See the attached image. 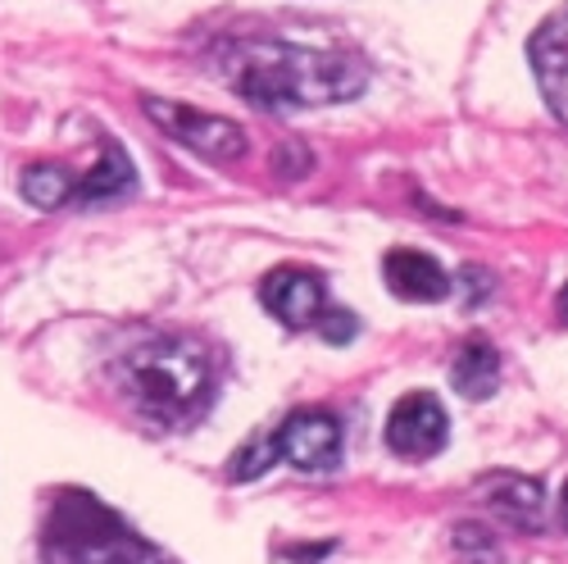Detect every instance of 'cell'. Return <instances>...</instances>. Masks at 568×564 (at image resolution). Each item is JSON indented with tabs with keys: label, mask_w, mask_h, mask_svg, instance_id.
I'll return each instance as SVG.
<instances>
[{
	"label": "cell",
	"mask_w": 568,
	"mask_h": 564,
	"mask_svg": "<svg viewBox=\"0 0 568 564\" xmlns=\"http://www.w3.org/2000/svg\"><path fill=\"white\" fill-rule=\"evenodd\" d=\"M318 333H323L327 342H351V338H355V319H351L346 310H327L323 323H318Z\"/></svg>",
	"instance_id": "15"
},
{
	"label": "cell",
	"mask_w": 568,
	"mask_h": 564,
	"mask_svg": "<svg viewBox=\"0 0 568 564\" xmlns=\"http://www.w3.org/2000/svg\"><path fill=\"white\" fill-rule=\"evenodd\" d=\"M559 510H564V524H568V483H564V496H559Z\"/></svg>",
	"instance_id": "16"
},
{
	"label": "cell",
	"mask_w": 568,
	"mask_h": 564,
	"mask_svg": "<svg viewBox=\"0 0 568 564\" xmlns=\"http://www.w3.org/2000/svg\"><path fill=\"white\" fill-rule=\"evenodd\" d=\"M532 69H537L546 105L568 123V6L550 14L532 37Z\"/></svg>",
	"instance_id": "8"
},
{
	"label": "cell",
	"mask_w": 568,
	"mask_h": 564,
	"mask_svg": "<svg viewBox=\"0 0 568 564\" xmlns=\"http://www.w3.org/2000/svg\"><path fill=\"white\" fill-rule=\"evenodd\" d=\"M273 460H287L292 469L305 474H327L342 460V419L327 410H296L277 423V433H268Z\"/></svg>",
	"instance_id": "5"
},
{
	"label": "cell",
	"mask_w": 568,
	"mask_h": 564,
	"mask_svg": "<svg viewBox=\"0 0 568 564\" xmlns=\"http://www.w3.org/2000/svg\"><path fill=\"white\" fill-rule=\"evenodd\" d=\"M45 560L51 564H169L155 546L141 542L114 510L97 496L69 492L45 524Z\"/></svg>",
	"instance_id": "3"
},
{
	"label": "cell",
	"mask_w": 568,
	"mask_h": 564,
	"mask_svg": "<svg viewBox=\"0 0 568 564\" xmlns=\"http://www.w3.org/2000/svg\"><path fill=\"white\" fill-rule=\"evenodd\" d=\"M260 301H264V310H268L277 323H287V328L323 323V314L333 310V305H327L323 278L310 273V269H292V264H282V269L264 273V282H260Z\"/></svg>",
	"instance_id": "6"
},
{
	"label": "cell",
	"mask_w": 568,
	"mask_h": 564,
	"mask_svg": "<svg viewBox=\"0 0 568 564\" xmlns=\"http://www.w3.org/2000/svg\"><path fill=\"white\" fill-rule=\"evenodd\" d=\"M23 197H28L32 205H41V210H55V205H64V201L73 197V178H69L64 169H55V164L28 169V173H23Z\"/></svg>",
	"instance_id": "13"
},
{
	"label": "cell",
	"mask_w": 568,
	"mask_h": 564,
	"mask_svg": "<svg viewBox=\"0 0 568 564\" xmlns=\"http://www.w3.org/2000/svg\"><path fill=\"white\" fill-rule=\"evenodd\" d=\"M483 496L487 505L500 514V520H509L514 528H541V514H546V492L532 483V479H518V474H496L483 483Z\"/></svg>",
	"instance_id": "10"
},
{
	"label": "cell",
	"mask_w": 568,
	"mask_h": 564,
	"mask_svg": "<svg viewBox=\"0 0 568 564\" xmlns=\"http://www.w3.org/2000/svg\"><path fill=\"white\" fill-rule=\"evenodd\" d=\"M119 396L155 429H186L214 401V360L192 338H146L114 360Z\"/></svg>",
	"instance_id": "2"
},
{
	"label": "cell",
	"mask_w": 568,
	"mask_h": 564,
	"mask_svg": "<svg viewBox=\"0 0 568 564\" xmlns=\"http://www.w3.org/2000/svg\"><path fill=\"white\" fill-rule=\"evenodd\" d=\"M446 433H450V419L442 410L437 396L428 392H409L400 396V405L392 410L387 419V446L405 460H428L446 446Z\"/></svg>",
	"instance_id": "7"
},
{
	"label": "cell",
	"mask_w": 568,
	"mask_h": 564,
	"mask_svg": "<svg viewBox=\"0 0 568 564\" xmlns=\"http://www.w3.org/2000/svg\"><path fill=\"white\" fill-rule=\"evenodd\" d=\"M132 160L123 155V147H110L105 141V155H101V164L91 169L82 182H73V197L69 201H78V205H87V201H105V197H119V192H128L132 187Z\"/></svg>",
	"instance_id": "12"
},
{
	"label": "cell",
	"mask_w": 568,
	"mask_h": 564,
	"mask_svg": "<svg viewBox=\"0 0 568 564\" xmlns=\"http://www.w3.org/2000/svg\"><path fill=\"white\" fill-rule=\"evenodd\" d=\"M268 464H273V442H268V437L246 442L242 451L232 455V464H227V479H232V483H251V479H260V474H264Z\"/></svg>",
	"instance_id": "14"
},
{
	"label": "cell",
	"mask_w": 568,
	"mask_h": 564,
	"mask_svg": "<svg viewBox=\"0 0 568 564\" xmlns=\"http://www.w3.org/2000/svg\"><path fill=\"white\" fill-rule=\"evenodd\" d=\"M450 383H455V392H464L468 401L496 396V387H500V355H496V346L483 342V338L464 342V346L455 351V364H450Z\"/></svg>",
	"instance_id": "11"
},
{
	"label": "cell",
	"mask_w": 568,
	"mask_h": 564,
	"mask_svg": "<svg viewBox=\"0 0 568 564\" xmlns=\"http://www.w3.org/2000/svg\"><path fill=\"white\" fill-rule=\"evenodd\" d=\"M141 105H146V114L173 141H182L186 151H196L214 164H232V160L246 155V132L232 119H219V114H205V110H186V105H173V101H160V97H146Z\"/></svg>",
	"instance_id": "4"
},
{
	"label": "cell",
	"mask_w": 568,
	"mask_h": 564,
	"mask_svg": "<svg viewBox=\"0 0 568 564\" xmlns=\"http://www.w3.org/2000/svg\"><path fill=\"white\" fill-rule=\"evenodd\" d=\"M559 314H564V319H568V288H564V292H559Z\"/></svg>",
	"instance_id": "17"
},
{
	"label": "cell",
	"mask_w": 568,
	"mask_h": 564,
	"mask_svg": "<svg viewBox=\"0 0 568 564\" xmlns=\"http://www.w3.org/2000/svg\"><path fill=\"white\" fill-rule=\"evenodd\" d=\"M223 78L236 97H246L260 110H314L337 105L364 91L368 73L359 60L337 51H314L292 41H232L223 46Z\"/></svg>",
	"instance_id": "1"
},
{
	"label": "cell",
	"mask_w": 568,
	"mask_h": 564,
	"mask_svg": "<svg viewBox=\"0 0 568 564\" xmlns=\"http://www.w3.org/2000/svg\"><path fill=\"white\" fill-rule=\"evenodd\" d=\"M383 273H387V288L400 296V301H442L450 292V278L446 269L433 260V255H423V251H392L383 260Z\"/></svg>",
	"instance_id": "9"
}]
</instances>
